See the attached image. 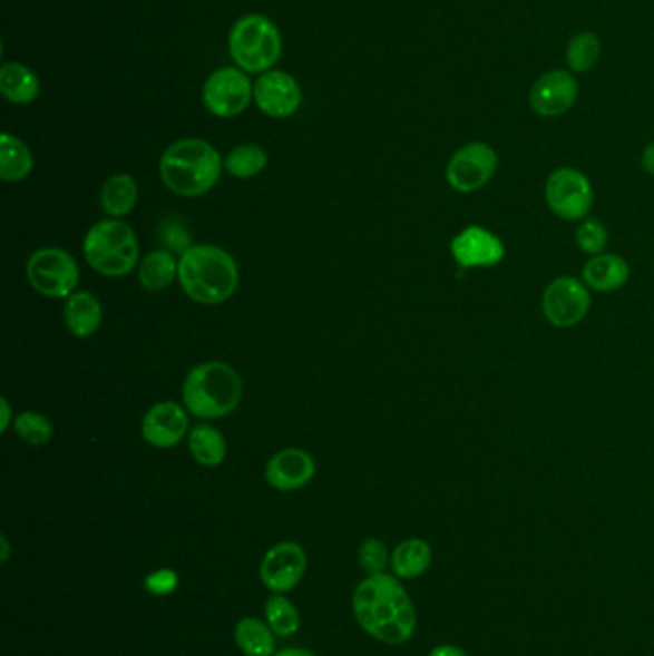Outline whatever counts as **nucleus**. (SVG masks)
Instances as JSON below:
<instances>
[{
	"label": "nucleus",
	"instance_id": "1",
	"mask_svg": "<svg viewBox=\"0 0 654 656\" xmlns=\"http://www.w3.org/2000/svg\"><path fill=\"white\" fill-rule=\"evenodd\" d=\"M353 616L372 639L400 647L417 631V608L393 574L367 576L353 591Z\"/></svg>",
	"mask_w": 654,
	"mask_h": 656
},
{
	"label": "nucleus",
	"instance_id": "2",
	"mask_svg": "<svg viewBox=\"0 0 654 656\" xmlns=\"http://www.w3.org/2000/svg\"><path fill=\"white\" fill-rule=\"evenodd\" d=\"M241 281L235 257L215 244H198L179 257V284L186 296L202 305L227 302Z\"/></svg>",
	"mask_w": 654,
	"mask_h": 656
},
{
	"label": "nucleus",
	"instance_id": "3",
	"mask_svg": "<svg viewBox=\"0 0 654 656\" xmlns=\"http://www.w3.org/2000/svg\"><path fill=\"white\" fill-rule=\"evenodd\" d=\"M223 158L202 138H180L167 146L159 158V177L173 194L196 198L217 185Z\"/></svg>",
	"mask_w": 654,
	"mask_h": 656
},
{
	"label": "nucleus",
	"instance_id": "4",
	"mask_svg": "<svg viewBox=\"0 0 654 656\" xmlns=\"http://www.w3.org/2000/svg\"><path fill=\"white\" fill-rule=\"evenodd\" d=\"M244 384L235 366L223 361H206L194 366L183 382V405L202 421L223 419L242 400Z\"/></svg>",
	"mask_w": 654,
	"mask_h": 656
},
{
	"label": "nucleus",
	"instance_id": "5",
	"mask_svg": "<svg viewBox=\"0 0 654 656\" xmlns=\"http://www.w3.org/2000/svg\"><path fill=\"white\" fill-rule=\"evenodd\" d=\"M228 55L236 68L262 76L283 55V37L275 21L263 14L242 16L228 33Z\"/></svg>",
	"mask_w": 654,
	"mask_h": 656
},
{
	"label": "nucleus",
	"instance_id": "6",
	"mask_svg": "<svg viewBox=\"0 0 654 656\" xmlns=\"http://www.w3.org/2000/svg\"><path fill=\"white\" fill-rule=\"evenodd\" d=\"M85 260L104 276L129 275L138 263L137 235L119 219H104L87 231L84 241Z\"/></svg>",
	"mask_w": 654,
	"mask_h": 656
},
{
	"label": "nucleus",
	"instance_id": "7",
	"mask_svg": "<svg viewBox=\"0 0 654 656\" xmlns=\"http://www.w3.org/2000/svg\"><path fill=\"white\" fill-rule=\"evenodd\" d=\"M79 265L76 257L62 248H41L31 254L26 265V276L33 291L41 296L69 297L77 291Z\"/></svg>",
	"mask_w": 654,
	"mask_h": 656
},
{
	"label": "nucleus",
	"instance_id": "8",
	"mask_svg": "<svg viewBox=\"0 0 654 656\" xmlns=\"http://www.w3.org/2000/svg\"><path fill=\"white\" fill-rule=\"evenodd\" d=\"M545 202L563 222H584L592 212V180L576 167H558L545 183Z\"/></svg>",
	"mask_w": 654,
	"mask_h": 656
},
{
	"label": "nucleus",
	"instance_id": "9",
	"mask_svg": "<svg viewBox=\"0 0 654 656\" xmlns=\"http://www.w3.org/2000/svg\"><path fill=\"white\" fill-rule=\"evenodd\" d=\"M499 169L496 148L484 140H470L455 150L446 167L449 187L459 194H472L488 187Z\"/></svg>",
	"mask_w": 654,
	"mask_h": 656
},
{
	"label": "nucleus",
	"instance_id": "10",
	"mask_svg": "<svg viewBox=\"0 0 654 656\" xmlns=\"http://www.w3.org/2000/svg\"><path fill=\"white\" fill-rule=\"evenodd\" d=\"M202 100L215 118H236L254 100V84L241 68L223 66L207 76L202 87Z\"/></svg>",
	"mask_w": 654,
	"mask_h": 656
},
{
	"label": "nucleus",
	"instance_id": "11",
	"mask_svg": "<svg viewBox=\"0 0 654 656\" xmlns=\"http://www.w3.org/2000/svg\"><path fill=\"white\" fill-rule=\"evenodd\" d=\"M592 310V292L576 276H558L547 284L541 296V311L555 329L578 325Z\"/></svg>",
	"mask_w": 654,
	"mask_h": 656
},
{
	"label": "nucleus",
	"instance_id": "12",
	"mask_svg": "<svg viewBox=\"0 0 654 656\" xmlns=\"http://www.w3.org/2000/svg\"><path fill=\"white\" fill-rule=\"evenodd\" d=\"M578 76L565 68L544 71L528 90L530 110L539 118H560L578 104Z\"/></svg>",
	"mask_w": 654,
	"mask_h": 656
},
{
	"label": "nucleus",
	"instance_id": "13",
	"mask_svg": "<svg viewBox=\"0 0 654 656\" xmlns=\"http://www.w3.org/2000/svg\"><path fill=\"white\" fill-rule=\"evenodd\" d=\"M308 572V552L296 541H281L263 555L260 580L271 594H289Z\"/></svg>",
	"mask_w": 654,
	"mask_h": 656
},
{
	"label": "nucleus",
	"instance_id": "14",
	"mask_svg": "<svg viewBox=\"0 0 654 656\" xmlns=\"http://www.w3.org/2000/svg\"><path fill=\"white\" fill-rule=\"evenodd\" d=\"M254 102L269 118L286 119L302 106V87L283 69H269L254 81Z\"/></svg>",
	"mask_w": 654,
	"mask_h": 656
},
{
	"label": "nucleus",
	"instance_id": "15",
	"mask_svg": "<svg viewBox=\"0 0 654 656\" xmlns=\"http://www.w3.org/2000/svg\"><path fill=\"white\" fill-rule=\"evenodd\" d=\"M451 256L462 270L494 267L504 262L505 244L488 228L470 225L451 241Z\"/></svg>",
	"mask_w": 654,
	"mask_h": 656
},
{
	"label": "nucleus",
	"instance_id": "16",
	"mask_svg": "<svg viewBox=\"0 0 654 656\" xmlns=\"http://www.w3.org/2000/svg\"><path fill=\"white\" fill-rule=\"evenodd\" d=\"M188 432L186 408L175 401H159L152 405L140 422V434L152 448L169 449L185 440Z\"/></svg>",
	"mask_w": 654,
	"mask_h": 656
},
{
	"label": "nucleus",
	"instance_id": "17",
	"mask_svg": "<svg viewBox=\"0 0 654 656\" xmlns=\"http://www.w3.org/2000/svg\"><path fill=\"white\" fill-rule=\"evenodd\" d=\"M315 477L313 457L300 448L276 451L265 464V480L279 491H297Z\"/></svg>",
	"mask_w": 654,
	"mask_h": 656
},
{
	"label": "nucleus",
	"instance_id": "18",
	"mask_svg": "<svg viewBox=\"0 0 654 656\" xmlns=\"http://www.w3.org/2000/svg\"><path fill=\"white\" fill-rule=\"evenodd\" d=\"M64 323L76 339H89L103 325V304L95 294L76 291L66 297Z\"/></svg>",
	"mask_w": 654,
	"mask_h": 656
},
{
	"label": "nucleus",
	"instance_id": "19",
	"mask_svg": "<svg viewBox=\"0 0 654 656\" xmlns=\"http://www.w3.org/2000/svg\"><path fill=\"white\" fill-rule=\"evenodd\" d=\"M582 276L592 291L614 292L627 283L629 265L624 257L603 252L587 260Z\"/></svg>",
	"mask_w": 654,
	"mask_h": 656
},
{
	"label": "nucleus",
	"instance_id": "20",
	"mask_svg": "<svg viewBox=\"0 0 654 656\" xmlns=\"http://www.w3.org/2000/svg\"><path fill=\"white\" fill-rule=\"evenodd\" d=\"M0 92L8 102L26 106L41 95V81L26 63L7 62L0 68Z\"/></svg>",
	"mask_w": 654,
	"mask_h": 656
},
{
	"label": "nucleus",
	"instance_id": "21",
	"mask_svg": "<svg viewBox=\"0 0 654 656\" xmlns=\"http://www.w3.org/2000/svg\"><path fill=\"white\" fill-rule=\"evenodd\" d=\"M432 560H435V552L428 541L409 538L403 539L400 546L393 549L390 568L393 576H398L400 580H414L428 572V568L432 567Z\"/></svg>",
	"mask_w": 654,
	"mask_h": 656
},
{
	"label": "nucleus",
	"instance_id": "22",
	"mask_svg": "<svg viewBox=\"0 0 654 656\" xmlns=\"http://www.w3.org/2000/svg\"><path fill=\"white\" fill-rule=\"evenodd\" d=\"M138 200L137 180L127 173H116L100 188V206L111 219L131 214Z\"/></svg>",
	"mask_w": 654,
	"mask_h": 656
},
{
	"label": "nucleus",
	"instance_id": "23",
	"mask_svg": "<svg viewBox=\"0 0 654 656\" xmlns=\"http://www.w3.org/2000/svg\"><path fill=\"white\" fill-rule=\"evenodd\" d=\"M179 278V260L169 249H156L138 265V281L148 292H162Z\"/></svg>",
	"mask_w": 654,
	"mask_h": 656
},
{
	"label": "nucleus",
	"instance_id": "24",
	"mask_svg": "<svg viewBox=\"0 0 654 656\" xmlns=\"http://www.w3.org/2000/svg\"><path fill=\"white\" fill-rule=\"evenodd\" d=\"M603 55V41L592 29H582L572 35L565 47L566 69L574 76H584L597 68Z\"/></svg>",
	"mask_w": 654,
	"mask_h": 656
},
{
	"label": "nucleus",
	"instance_id": "25",
	"mask_svg": "<svg viewBox=\"0 0 654 656\" xmlns=\"http://www.w3.org/2000/svg\"><path fill=\"white\" fill-rule=\"evenodd\" d=\"M33 154L29 146L10 133L0 137V179L4 183H20L33 172Z\"/></svg>",
	"mask_w": 654,
	"mask_h": 656
},
{
	"label": "nucleus",
	"instance_id": "26",
	"mask_svg": "<svg viewBox=\"0 0 654 656\" xmlns=\"http://www.w3.org/2000/svg\"><path fill=\"white\" fill-rule=\"evenodd\" d=\"M236 647L246 656H273L276 653V634L262 618L246 616L236 621Z\"/></svg>",
	"mask_w": 654,
	"mask_h": 656
},
{
	"label": "nucleus",
	"instance_id": "27",
	"mask_svg": "<svg viewBox=\"0 0 654 656\" xmlns=\"http://www.w3.org/2000/svg\"><path fill=\"white\" fill-rule=\"evenodd\" d=\"M188 449L194 461L206 469H215L227 459V440L212 424H198L191 430Z\"/></svg>",
	"mask_w": 654,
	"mask_h": 656
},
{
	"label": "nucleus",
	"instance_id": "28",
	"mask_svg": "<svg viewBox=\"0 0 654 656\" xmlns=\"http://www.w3.org/2000/svg\"><path fill=\"white\" fill-rule=\"evenodd\" d=\"M223 167L236 179H254L267 167V153L252 143L238 145L223 158Z\"/></svg>",
	"mask_w": 654,
	"mask_h": 656
},
{
	"label": "nucleus",
	"instance_id": "29",
	"mask_svg": "<svg viewBox=\"0 0 654 656\" xmlns=\"http://www.w3.org/2000/svg\"><path fill=\"white\" fill-rule=\"evenodd\" d=\"M265 621L269 628L275 631L276 637L296 636L300 629V613L294 603L290 601L284 594H273L265 601Z\"/></svg>",
	"mask_w": 654,
	"mask_h": 656
},
{
	"label": "nucleus",
	"instance_id": "30",
	"mask_svg": "<svg viewBox=\"0 0 654 656\" xmlns=\"http://www.w3.org/2000/svg\"><path fill=\"white\" fill-rule=\"evenodd\" d=\"M16 434L20 435L21 442L28 446H45L52 440L55 427L45 414L37 411H23L14 419Z\"/></svg>",
	"mask_w": 654,
	"mask_h": 656
},
{
	"label": "nucleus",
	"instance_id": "31",
	"mask_svg": "<svg viewBox=\"0 0 654 656\" xmlns=\"http://www.w3.org/2000/svg\"><path fill=\"white\" fill-rule=\"evenodd\" d=\"M392 555L388 551L387 544L379 538H369L359 546V565L367 576L387 572Z\"/></svg>",
	"mask_w": 654,
	"mask_h": 656
},
{
	"label": "nucleus",
	"instance_id": "32",
	"mask_svg": "<svg viewBox=\"0 0 654 656\" xmlns=\"http://www.w3.org/2000/svg\"><path fill=\"white\" fill-rule=\"evenodd\" d=\"M576 242H578L579 249L584 254H587V256H599V254L605 252L606 244H608V231H606L605 225L599 219L586 217L578 225Z\"/></svg>",
	"mask_w": 654,
	"mask_h": 656
},
{
	"label": "nucleus",
	"instance_id": "33",
	"mask_svg": "<svg viewBox=\"0 0 654 656\" xmlns=\"http://www.w3.org/2000/svg\"><path fill=\"white\" fill-rule=\"evenodd\" d=\"M159 242L164 249H169L173 254H185L186 249L193 248L191 233L186 231L183 223L177 219H166L158 228Z\"/></svg>",
	"mask_w": 654,
	"mask_h": 656
},
{
	"label": "nucleus",
	"instance_id": "34",
	"mask_svg": "<svg viewBox=\"0 0 654 656\" xmlns=\"http://www.w3.org/2000/svg\"><path fill=\"white\" fill-rule=\"evenodd\" d=\"M145 587L146 591L154 597H169L179 587V574L172 568H159L146 576Z\"/></svg>",
	"mask_w": 654,
	"mask_h": 656
},
{
	"label": "nucleus",
	"instance_id": "35",
	"mask_svg": "<svg viewBox=\"0 0 654 656\" xmlns=\"http://www.w3.org/2000/svg\"><path fill=\"white\" fill-rule=\"evenodd\" d=\"M428 656H469V653L453 643H441V645H436Z\"/></svg>",
	"mask_w": 654,
	"mask_h": 656
},
{
	"label": "nucleus",
	"instance_id": "36",
	"mask_svg": "<svg viewBox=\"0 0 654 656\" xmlns=\"http://www.w3.org/2000/svg\"><path fill=\"white\" fill-rule=\"evenodd\" d=\"M641 166H643L645 173H648L651 177H654V140H651V143L643 148V153H641Z\"/></svg>",
	"mask_w": 654,
	"mask_h": 656
},
{
	"label": "nucleus",
	"instance_id": "37",
	"mask_svg": "<svg viewBox=\"0 0 654 656\" xmlns=\"http://www.w3.org/2000/svg\"><path fill=\"white\" fill-rule=\"evenodd\" d=\"M0 411H2V419H0V432H7L10 429V424H14V419H12V409H10V403H8L7 398H2L0 400Z\"/></svg>",
	"mask_w": 654,
	"mask_h": 656
},
{
	"label": "nucleus",
	"instance_id": "38",
	"mask_svg": "<svg viewBox=\"0 0 654 656\" xmlns=\"http://www.w3.org/2000/svg\"><path fill=\"white\" fill-rule=\"evenodd\" d=\"M273 656H318L311 650L302 649V647H286V649L276 650Z\"/></svg>",
	"mask_w": 654,
	"mask_h": 656
},
{
	"label": "nucleus",
	"instance_id": "39",
	"mask_svg": "<svg viewBox=\"0 0 654 656\" xmlns=\"http://www.w3.org/2000/svg\"><path fill=\"white\" fill-rule=\"evenodd\" d=\"M0 544H2V557H0V559H2V562H8V557H10V544H8L7 536L0 538Z\"/></svg>",
	"mask_w": 654,
	"mask_h": 656
}]
</instances>
